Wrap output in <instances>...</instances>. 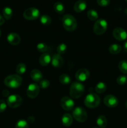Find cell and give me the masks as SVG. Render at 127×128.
Instances as JSON below:
<instances>
[{"label": "cell", "instance_id": "1", "mask_svg": "<svg viewBox=\"0 0 127 128\" xmlns=\"http://www.w3.org/2000/svg\"><path fill=\"white\" fill-rule=\"evenodd\" d=\"M62 24L67 31L72 32L77 27V22L75 18L71 14H65L62 18Z\"/></svg>", "mask_w": 127, "mask_h": 128}, {"label": "cell", "instance_id": "2", "mask_svg": "<svg viewBox=\"0 0 127 128\" xmlns=\"http://www.w3.org/2000/svg\"><path fill=\"white\" fill-rule=\"evenodd\" d=\"M4 84L9 88H17L21 85L22 79L19 75L11 74L7 76L4 80Z\"/></svg>", "mask_w": 127, "mask_h": 128}, {"label": "cell", "instance_id": "3", "mask_svg": "<svg viewBox=\"0 0 127 128\" xmlns=\"http://www.w3.org/2000/svg\"><path fill=\"white\" fill-rule=\"evenodd\" d=\"M85 87L79 82H74L70 88V95L73 99H77L83 94Z\"/></svg>", "mask_w": 127, "mask_h": 128}, {"label": "cell", "instance_id": "4", "mask_svg": "<svg viewBox=\"0 0 127 128\" xmlns=\"http://www.w3.org/2000/svg\"><path fill=\"white\" fill-rule=\"evenodd\" d=\"M100 103V98L95 93H90L85 97L84 104L87 108H95Z\"/></svg>", "mask_w": 127, "mask_h": 128}, {"label": "cell", "instance_id": "5", "mask_svg": "<svg viewBox=\"0 0 127 128\" xmlns=\"http://www.w3.org/2000/svg\"><path fill=\"white\" fill-rule=\"evenodd\" d=\"M108 28V23L104 19H99L96 21L93 26V32L97 35H102L105 32Z\"/></svg>", "mask_w": 127, "mask_h": 128}, {"label": "cell", "instance_id": "6", "mask_svg": "<svg viewBox=\"0 0 127 128\" xmlns=\"http://www.w3.org/2000/svg\"><path fill=\"white\" fill-rule=\"evenodd\" d=\"M72 115L75 120L80 122H83L87 120V113L82 107H77L73 110Z\"/></svg>", "mask_w": 127, "mask_h": 128}, {"label": "cell", "instance_id": "7", "mask_svg": "<svg viewBox=\"0 0 127 128\" xmlns=\"http://www.w3.org/2000/svg\"><path fill=\"white\" fill-rule=\"evenodd\" d=\"M40 12L36 8H29L26 9L23 13V16L27 20H36L39 18Z\"/></svg>", "mask_w": 127, "mask_h": 128}, {"label": "cell", "instance_id": "8", "mask_svg": "<svg viewBox=\"0 0 127 128\" xmlns=\"http://www.w3.org/2000/svg\"><path fill=\"white\" fill-rule=\"evenodd\" d=\"M22 98L17 94L10 95L7 100V104L11 108H16L22 104Z\"/></svg>", "mask_w": 127, "mask_h": 128}, {"label": "cell", "instance_id": "9", "mask_svg": "<svg viewBox=\"0 0 127 128\" xmlns=\"http://www.w3.org/2000/svg\"><path fill=\"white\" fill-rule=\"evenodd\" d=\"M39 91L40 88L38 84L36 83H31L27 87L26 93L29 98L34 99L38 96Z\"/></svg>", "mask_w": 127, "mask_h": 128}, {"label": "cell", "instance_id": "10", "mask_svg": "<svg viewBox=\"0 0 127 128\" xmlns=\"http://www.w3.org/2000/svg\"><path fill=\"white\" fill-rule=\"evenodd\" d=\"M74 101L72 99L65 96L63 97L61 100V105L62 108L65 111H70L74 107Z\"/></svg>", "mask_w": 127, "mask_h": 128}, {"label": "cell", "instance_id": "11", "mask_svg": "<svg viewBox=\"0 0 127 128\" xmlns=\"http://www.w3.org/2000/svg\"><path fill=\"white\" fill-rule=\"evenodd\" d=\"M104 104L109 108H115L118 106V100L117 97L112 94H108L105 97L103 100Z\"/></svg>", "mask_w": 127, "mask_h": 128}, {"label": "cell", "instance_id": "12", "mask_svg": "<svg viewBox=\"0 0 127 128\" xmlns=\"http://www.w3.org/2000/svg\"><path fill=\"white\" fill-rule=\"evenodd\" d=\"M113 36L118 41H124L127 38V32L124 29L117 28L113 30Z\"/></svg>", "mask_w": 127, "mask_h": 128}, {"label": "cell", "instance_id": "13", "mask_svg": "<svg viewBox=\"0 0 127 128\" xmlns=\"http://www.w3.org/2000/svg\"><path fill=\"white\" fill-rule=\"evenodd\" d=\"M90 72L85 68H82L78 70L75 73V78L78 81L83 82L89 78Z\"/></svg>", "mask_w": 127, "mask_h": 128}, {"label": "cell", "instance_id": "14", "mask_svg": "<svg viewBox=\"0 0 127 128\" xmlns=\"http://www.w3.org/2000/svg\"><path fill=\"white\" fill-rule=\"evenodd\" d=\"M7 40L11 45H17L21 42V38L16 32H11L7 36Z\"/></svg>", "mask_w": 127, "mask_h": 128}, {"label": "cell", "instance_id": "15", "mask_svg": "<svg viewBox=\"0 0 127 128\" xmlns=\"http://www.w3.org/2000/svg\"><path fill=\"white\" fill-rule=\"evenodd\" d=\"M51 63L55 68H61L64 64V60L61 55L56 54L51 58Z\"/></svg>", "mask_w": 127, "mask_h": 128}, {"label": "cell", "instance_id": "16", "mask_svg": "<svg viewBox=\"0 0 127 128\" xmlns=\"http://www.w3.org/2000/svg\"><path fill=\"white\" fill-rule=\"evenodd\" d=\"M87 8V3L84 0H78L75 3L73 10L77 12H81L84 11Z\"/></svg>", "mask_w": 127, "mask_h": 128}, {"label": "cell", "instance_id": "17", "mask_svg": "<svg viewBox=\"0 0 127 128\" xmlns=\"http://www.w3.org/2000/svg\"><path fill=\"white\" fill-rule=\"evenodd\" d=\"M30 76H31V79L35 82H40L43 78L42 72L39 70H36V69L31 71Z\"/></svg>", "mask_w": 127, "mask_h": 128}, {"label": "cell", "instance_id": "18", "mask_svg": "<svg viewBox=\"0 0 127 128\" xmlns=\"http://www.w3.org/2000/svg\"><path fill=\"white\" fill-rule=\"evenodd\" d=\"M39 61V63L41 66H47L51 62V56L47 53L43 54L40 56Z\"/></svg>", "mask_w": 127, "mask_h": 128}, {"label": "cell", "instance_id": "19", "mask_svg": "<svg viewBox=\"0 0 127 128\" xmlns=\"http://www.w3.org/2000/svg\"><path fill=\"white\" fill-rule=\"evenodd\" d=\"M73 122V118L72 116L69 114H64L62 118V122L64 126L66 127H68L70 126Z\"/></svg>", "mask_w": 127, "mask_h": 128}, {"label": "cell", "instance_id": "20", "mask_svg": "<svg viewBox=\"0 0 127 128\" xmlns=\"http://www.w3.org/2000/svg\"><path fill=\"white\" fill-rule=\"evenodd\" d=\"M108 51L112 54H117L122 51V47L118 44H112L109 46Z\"/></svg>", "mask_w": 127, "mask_h": 128}, {"label": "cell", "instance_id": "21", "mask_svg": "<svg viewBox=\"0 0 127 128\" xmlns=\"http://www.w3.org/2000/svg\"><path fill=\"white\" fill-rule=\"evenodd\" d=\"M97 124L100 128H106L107 125V120L106 117L103 115H100L97 118Z\"/></svg>", "mask_w": 127, "mask_h": 128}, {"label": "cell", "instance_id": "22", "mask_svg": "<svg viewBox=\"0 0 127 128\" xmlns=\"http://www.w3.org/2000/svg\"><path fill=\"white\" fill-rule=\"evenodd\" d=\"M54 10L57 13L60 14H63L65 11L64 5L61 2H56L54 4Z\"/></svg>", "mask_w": 127, "mask_h": 128}, {"label": "cell", "instance_id": "23", "mask_svg": "<svg viewBox=\"0 0 127 128\" xmlns=\"http://www.w3.org/2000/svg\"><path fill=\"white\" fill-rule=\"evenodd\" d=\"M107 90V85L105 84V83L103 82H100L96 85L95 88V90L96 92L98 94H102L105 92Z\"/></svg>", "mask_w": 127, "mask_h": 128}, {"label": "cell", "instance_id": "24", "mask_svg": "<svg viewBox=\"0 0 127 128\" xmlns=\"http://www.w3.org/2000/svg\"><path fill=\"white\" fill-rule=\"evenodd\" d=\"M12 10L9 7H5L2 10V15L6 20H9L12 16Z\"/></svg>", "mask_w": 127, "mask_h": 128}, {"label": "cell", "instance_id": "25", "mask_svg": "<svg viewBox=\"0 0 127 128\" xmlns=\"http://www.w3.org/2000/svg\"><path fill=\"white\" fill-rule=\"evenodd\" d=\"M59 81L62 84L67 85L70 82L71 78L67 74H62L59 76Z\"/></svg>", "mask_w": 127, "mask_h": 128}, {"label": "cell", "instance_id": "26", "mask_svg": "<svg viewBox=\"0 0 127 128\" xmlns=\"http://www.w3.org/2000/svg\"><path fill=\"white\" fill-rule=\"evenodd\" d=\"M87 17L91 21H97L98 18V12L94 10H90L87 12Z\"/></svg>", "mask_w": 127, "mask_h": 128}, {"label": "cell", "instance_id": "27", "mask_svg": "<svg viewBox=\"0 0 127 128\" xmlns=\"http://www.w3.org/2000/svg\"><path fill=\"white\" fill-rule=\"evenodd\" d=\"M40 21H41V24L45 26H48L51 24L52 22V20H51V17L46 14H44L41 16L40 18Z\"/></svg>", "mask_w": 127, "mask_h": 128}, {"label": "cell", "instance_id": "28", "mask_svg": "<svg viewBox=\"0 0 127 128\" xmlns=\"http://www.w3.org/2000/svg\"><path fill=\"white\" fill-rule=\"evenodd\" d=\"M118 68L123 74H127V61L122 60L118 63Z\"/></svg>", "mask_w": 127, "mask_h": 128}, {"label": "cell", "instance_id": "29", "mask_svg": "<svg viewBox=\"0 0 127 128\" xmlns=\"http://www.w3.org/2000/svg\"><path fill=\"white\" fill-rule=\"evenodd\" d=\"M26 66L24 63H19L16 66V72L18 75H22L26 72Z\"/></svg>", "mask_w": 127, "mask_h": 128}, {"label": "cell", "instance_id": "30", "mask_svg": "<svg viewBox=\"0 0 127 128\" xmlns=\"http://www.w3.org/2000/svg\"><path fill=\"white\" fill-rule=\"evenodd\" d=\"M67 47L66 46L65 44L64 43H61L60 44H59L57 47V54L60 55L64 54L65 52H66L67 51Z\"/></svg>", "mask_w": 127, "mask_h": 128}, {"label": "cell", "instance_id": "31", "mask_svg": "<svg viewBox=\"0 0 127 128\" xmlns=\"http://www.w3.org/2000/svg\"><path fill=\"white\" fill-rule=\"evenodd\" d=\"M117 82L119 85H121V86L126 84L127 82V76H125V75L119 76L117 79Z\"/></svg>", "mask_w": 127, "mask_h": 128}, {"label": "cell", "instance_id": "32", "mask_svg": "<svg viewBox=\"0 0 127 128\" xmlns=\"http://www.w3.org/2000/svg\"><path fill=\"white\" fill-rule=\"evenodd\" d=\"M29 125L28 123L26 121L24 120H19L17 121V122L16 124V127L15 128H28Z\"/></svg>", "mask_w": 127, "mask_h": 128}, {"label": "cell", "instance_id": "33", "mask_svg": "<svg viewBox=\"0 0 127 128\" xmlns=\"http://www.w3.org/2000/svg\"><path fill=\"white\" fill-rule=\"evenodd\" d=\"M47 49H48L47 45L46 43H44V42H40L37 45V51L41 52H46V51H47Z\"/></svg>", "mask_w": 127, "mask_h": 128}, {"label": "cell", "instance_id": "34", "mask_svg": "<svg viewBox=\"0 0 127 128\" xmlns=\"http://www.w3.org/2000/svg\"><path fill=\"white\" fill-rule=\"evenodd\" d=\"M50 86V82L49 80H46V79H42L41 81L39 82V88L42 89H46Z\"/></svg>", "mask_w": 127, "mask_h": 128}, {"label": "cell", "instance_id": "35", "mask_svg": "<svg viewBox=\"0 0 127 128\" xmlns=\"http://www.w3.org/2000/svg\"><path fill=\"white\" fill-rule=\"evenodd\" d=\"M97 4L100 6L102 7H105V6H108L110 4V0H97Z\"/></svg>", "mask_w": 127, "mask_h": 128}, {"label": "cell", "instance_id": "36", "mask_svg": "<svg viewBox=\"0 0 127 128\" xmlns=\"http://www.w3.org/2000/svg\"><path fill=\"white\" fill-rule=\"evenodd\" d=\"M7 104L4 100H0V112H2L6 110Z\"/></svg>", "mask_w": 127, "mask_h": 128}, {"label": "cell", "instance_id": "37", "mask_svg": "<svg viewBox=\"0 0 127 128\" xmlns=\"http://www.w3.org/2000/svg\"><path fill=\"white\" fill-rule=\"evenodd\" d=\"M2 94H3L4 96H6H6H9V92L7 90H4L3 91H2Z\"/></svg>", "mask_w": 127, "mask_h": 128}, {"label": "cell", "instance_id": "38", "mask_svg": "<svg viewBox=\"0 0 127 128\" xmlns=\"http://www.w3.org/2000/svg\"><path fill=\"white\" fill-rule=\"evenodd\" d=\"M4 23V20L3 17L0 14V26L3 24Z\"/></svg>", "mask_w": 127, "mask_h": 128}, {"label": "cell", "instance_id": "39", "mask_svg": "<svg viewBox=\"0 0 127 128\" xmlns=\"http://www.w3.org/2000/svg\"><path fill=\"white\" fill-rule=\"evenodd\" d=\"M124 50L126 52H127V41L124 44Z\"/></svg>", "mask_w": 127, "mask_h": 128}, {"label": "cell", "instance_id": "40", "mask_svg": "<svg viewBox=\"0 0 127 128\" xmlns=\"http://www.w3.org/2000/svg\"><path fill=\"white\" fill-rule=\"evenodd\" d=\"M125 13L127 15V9H125Z\"/></svg>", "mask_w": 127, "mask_h": 128}, {"label": "cell", "instance_id": "41", "mask_svg": "<svg viewBox=\"0 0 127 128\" xmlns=\"http://www.w3.org/2000/svg\"><path fill=\"white\" fill-rule=\"evenodd\" d=\"M126 107H127V102H126Z\"/></svg>", "mask_w": 127, "mask_h": 128}, {"label": "cell", "instance_id": "42", "mask_svg": "<svg viewBox=\"0 0 127 128\" xmlns=\"http://www.w3.org/2000/svg\"><path fill=\"white\" fill-rule=\"evenodd\" d=\"M1 30H0V37H1Z\"/></svg>", "mask_w": 127, "mask_h": 128}, {"label": "cell", "instance_id": "43", "mask_svg": "<svg viewBox=\"0 0 127 128\" xmlns=\"http://www.w3.org/2000/svg\"><path fill=\"white\" fill-rule=\"evenodd\" d=\"M125 1H126V2H127V0H125Z\"/></svg>", "mask_w": 127, "mask_h": 128}, {"label": "cell", "instance_id": "44", "mask_svg": "<svg viewBox=\"0 0 127 128\" xmlns=\"http://www.w3.org/2000/svg\"></svg>", "mask_w": 127, "mask_h": 128}]
</instances>
